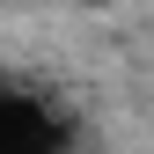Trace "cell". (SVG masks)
<instances>
[{
  "mask_svg": "<svg viewBox=\"0 0 154 154\" xmlns=\"http://www.w3.org/2000/svg\"><path fill=\"white\" fill-rule=\"evenodd\" d=\"M59 147H66V132L37 95L0 88V154H59Z\"/></svg>",
  "mask_w": 154,
  "mask_h": 154,
  "instance_id": "6da1fadb",
  "label": "cell"
}]
</instances>
